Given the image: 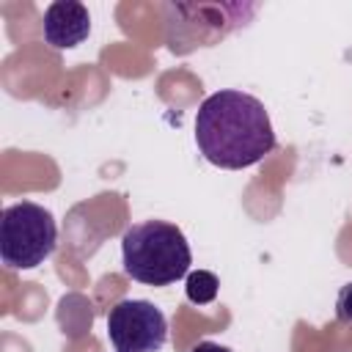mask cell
Instances as JSON below:
<instances>
[{
    "instance_id": "cell-2",
    "label": "cell",
    "mask_w": 352,
    "mask_h": 352,
    "mask_svg": "<svg viewBox=\"0 0 352 352\" xmlns=\"http://www.w3.org/2000/svg\"><path fill=\"white\" fill-rule=\"evenodd\" d=\"M124 272L146 286H168L187 275L192 253L179 226L165 220H143L121 236Z\"/></svg>"
},
{
    "instance_id": "cell-6",
    "label": "cell",
    "mask_w": 352,
    "mask_h": 352,
    "mask_svg": "<svg viewBox=\"0 0 352 352\" xmlns=\"http://www.w3.org/2000/svg\"><path fill=\"white\" fill-rule=\"evenodd\" d=\"M217 275L214 272H206V270H198V272H190L187 275V300L190 302H198V305H206L217 297Z\"/></svg>"
},
{
    "instance_id": "cell-5",
    "label": "cell",
    "mask_w": 352,
    "mask_h": 352,
    "mask_svg": "<svg viewBox=\"0 0 352 352\" xmlns=\"http://www.w3.org/2000/svg\"><path fill=\"white\" fill-rule=\"evenodd\" d=\"M44 41L55 50H72L82 44L91 33V14L77 0H58L50 3L44 11Z\"/></svg>"
},
{
    "instance_id": "cell-1",
    "label": "cell",
    "mask_w": 352,
    "mask_h": 352,
    "mask_svg": "<svg viewBox=\"0 0 352 352\" xmlns=\"http://www.w3.org/2000/svg\"><path fill=\"white\" fill-rule=\"evenodd\" d=\"M195 143L212 165L239 170L261 162L275 148V132L256 96L228 88L201 102L195 116Z\"/></svg>"
},
{
    "instance_id": "cell-4",
    "label": "cell",
    "mask_w": 352,
    "mask_h": 352,
    "mask_svg": "<svg viewBox=\"0 0 352 352\" xmlns=\"http://www.w3.org/2000/svg\"><path fill=\"white\" fill-rule=\"evenodd\" d=\"M107 336L118 352H157L168 341V322L148 300H121L107 314Z\"/></svg>"
},
{
    "instance_id": "cell-8",
    "label": "cell",
    "mask_w": 352,
    "mask_h": 352,
    "mask_svg": "<svg viewBox=\"0 0 352 352\" xmlns=\"http://www.w3.org/2000/svg\"><path fill=\"white\" fill-rule=\"evenodd\" d=\"M190 352H231L228 346H220V344H214V341H201V344H195Z\"/></svg>"
},
{
    "instance_id": "cell-7",
    "label": "cell",
    "mask_w": 352,
    "mask_h": 352,
    "mask_svg": "<svg viewBox=\"0 0 352 352\" xmlns=\"http://www.w3.org/2000/svg\"><path fill=\"white\" fill-rule=\"evenodd\" d=\"M336 316H338V322L352 324V283H346V286L338 292V300H336Z\"/></svg>"
},
{
    "instance_id": "cell-3",
    "label": "cell",
    "mask_w": 352,
    "mask_h": 352,
    "mask_svg": "<svg viewBox=\"0 0 352 352\" xmlns=\"http://www.w3.org/2000/svg\"><path fill=\"white\" fill-rule=\"evenodd\" d=\"M58 245V226L50 209L19 201L6 206L0 220V256L11 270H33L52 256Z\"/></svg>"
}]
</instances>
